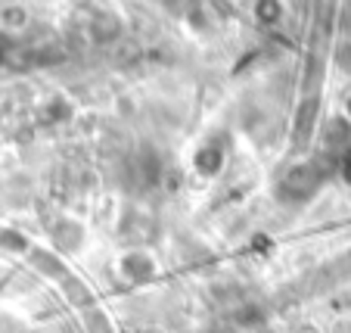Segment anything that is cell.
<instances>
[{"label": "cell", "instance_id": "obj_1", "mask_svg": "<svg viewBox=\"0 0 351 333\" xmlns=\"http://www.w3.org/2000/svg\"><path fill=\"white\" fill-rule=\"evenodd\" d=\"M345 113H351V97H345Z\"/></svg>", "mask_w": 351, "mask_h": 333}]
</instances>
